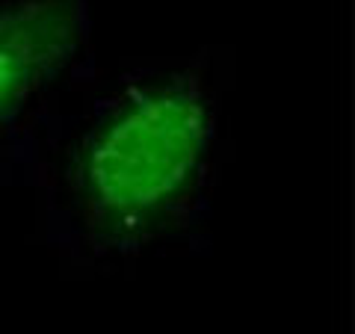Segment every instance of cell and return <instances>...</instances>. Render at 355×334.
I'll return each instance as SVG.
<instances>
[{
  "mask_svg": "<svg viewBox=\"0 0 355 334\" xmlns=\"http://www.w3.org/2000/svg\"><path fill=\"white\" fill-rule=\"evenodd\" d=\"M214 101L198 71L128 74L71 139L62 210L95 254L181 231L202 204Z\"/></svg>",
  "mask_w": 355,
  "mask_h": 334,
  "instance_id": "cell-1",
  "label": "cell"
},
{
  "mask_svg": "<svg viewBox=\"0 0 355 334\" xmlns=\"http://www.w3.org/2000/svg\"><path fill=\"white\" fill-rule=\"evenodd\" d=\"M77 48V21L62 0L0 6V148L21 128Z\"/></svg>",
  "mask_w": 355,
  "mask_h": 334,
  "instance_id": "cell-2",
  "label": "cell"
}]
</instances>
